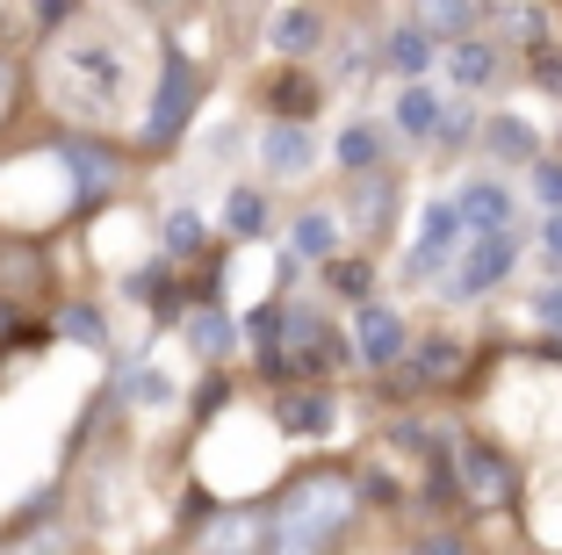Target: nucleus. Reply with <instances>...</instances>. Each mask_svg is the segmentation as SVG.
Instances as JSON below:
<instances>
[{"label":"nucleus","instance_id":"20e7f679","mask_svg":"<svg viewBox=\"0 0 562 555\" xmlns=\"http://www.w3.org/2000/svg\"><path fill=\"white\" fill-rule=\"evenodd\" d=\"M440 469H447V484H454V498H462L469 512H505L519 498V462L491 441H454Z\"/></svg>","mask_w":562,"mask_h":555},{"label":"nucleus","instance_id":"bb28decb","mask_svg":"<svg viewBox=\"0 0 562 555\" xmlns=\"http://www.w3.org/2000/svg\"><path fill=\"white\" fill-rule=\"evenodd\" d=\"M325 281H331L339 296H347V303H368V289H375V267H368L361 253H347V260L331 253V260H325Z\"/></svg>","mask_w":562,"mask_h":555},{"label":"nucleus","instance_id":"dca6fc26","mask_svg":"<svg viewBox=\"0 0 562 555\" xmlns=\"http://www.w3.org/2000/svg\"><path fill=\"white\" fill-rule=\"evenodd\" d=\"M476 145L491 152L497 166H533L541 159V131H533L527 115H491V123L476 131Z\"/></svg>","mask_w":562,"mask_h":555},{"label":"nucleus","instance_id":"a211bd4d","mask_svg":"<svg viewBox=\"0 0 562 555\" xmlns=\"http://www.w3.org/2000/svg\"><path fill=\"white\" fill-rule=\"evenodd\" d=\"M331 166H339V174H361V166H382V123H368V115L339 123V137H331Z\"/></svg>","mask_w":562,"mask_h":555},{"label":"nucleus","instance_id":"f3484780","mask_svg":"<svg viewBox=\"0 0 562 555\" xmlns=\"http://www.w3.org/2000/svg\"><path fill=\"white\" fill-rule=\"evenodd\" d=\"M397 137H412V145H432V123H440V95H432L426 80H397Z\"/></svg>","mask_w":562,"mask_h":555},{"label":"nucleus","instance_id":"7ed1b4c3","mask_svg":"<svg viewBox=\"0 0 562 555\" xmlns=\"http://www.w3.org/2000/svg\"><path fill=\"white\" fill-rule=\"evenodd\" d=\"M519 253H527V238H519V217H513V224L462 231L454 260L440 267V296H447V303H476V296H491L497 281H513Z\"/></svg>","mask_w":562,"mask_h":555},{"label":"nucleus","instance_id":"39448f33","mask_svg":"<svg viewBox=\"0 0 562 555\" xmlns=\"http://www.w3.org/2000/svg\"><path fill=\"white\" fill-rule=\"evenodd\" d=\"M397 210H404V174L390 159L382 166H361V174H339V217L361 245H382L397 231Z\"/></svg>","mask_w":562,"mask_h":555},{"label":"nucleus","instance_id":"4468645a","mask_svg":"<svg viewBox=\"0 0 562 555\" xmlns=\"http://www.w3.org/2000/svg\"><path fill=\"white\" fill-rule=\"evenodd\" d=\"M195 548H238V555L267 548V506H224V512H216V520L195 534Z\"/></svg>","mask_w":562,"mask_h":555},{"label":"nucleus","instance_id":"6e6552de","mask_svg":"<svg viewBox=\"0 0 562 555\" xmlns=\"http://www.w3.org/2000/svg\"><path fill=\"white\" fill-rule=\"evenodd\" d=\"M252 159H260L267 180H303L317 159H325V145H317L311 115H274V123L252 137Z\"/></svg>","mask_w":562,"mask_h":555},{"label":"nucleus","instance_id":"f704fd0d","mask_svg":"<svg viewBox=\"0 0 562 555\" xmlns=\"http://www.w3.org/2000/svg\"><path fill=\"white\" fill-rule=\"evenodd\" d=\"M0 8H8V0H0Z\"/></svg>","mask_w":562,"mask_h":555},{"label":"nucleus","instance_id":"72a5a7b5","mask_svg":"<svg viewBox=\"0 0 562 555\" xmlns=\"http://www.w3.org/2000/svg\"><path fill=\"white\" fill-rule=\"evenodd\" d=\"M533 253H541V260L562 275V210H548V224H541V238H533Z\"/></svg>","mask_w":562,"mask_h":555},{"label":"nucleus","instance_id":"423d86ee","mask_svg":"<svg viewBox=\"0 0 562 555\" xmlns=\"http://www.w3.org/2000/svg\"><path fill=\"white\" fill-rule=\"evenodd\" d=\"M202 109V73L188 51L166 44V66H159V87H151V109H145V152H166V145H181L188 123H195Z\"/></svg>","mask_w":562,"mask_h":555},{"label":"nucleus","instance_id":"412c9836","mask_svg":"<svg viewBox=\"0 0 562 555\" xmlns=\"http://www.w3.org/2000/svg\"><path fill=\"white\" fill-rule=\"evenodd\" d=\"M188 346H195V360H232L238 354V325L216 303H202L195 318H188Z\"/></svg>","mask_w":562,"mask_h":555},{"label":"nucleus","instance_id":"f03ea898","mask_svg":"<svg viewBox=\"0 0 562 555\" xmlns=\"http://www.w3.org/2000/svg\"><path fill=\"white\" fill-rule=\"evenodd\" d=\"M361 520V490L347 469H296L289 484L267 498V548L281 555H317L339 548Z\"/></svg>","mask_w":562,"mask_h":555},{"label":"nucleus","instance_id":"a878e982","mask_svg":"<svg viewBox=\"0 0 562 555\" xmlns=\"http://www.w3.org/2000/svg\"><path fill=\"white\" fill-rule=\"evenodd\" d=\"M454 368H462V340H447V332L418 340V354H412V376H418V382H447Z\"/></svg>","mask_w":562,"mask_h":555},{"label":"nucleus","instance_id":"393cba45","mask_svg":"<svg viewBox=\"0 0 562 555\" xmlns=\"http://www.w3.org/2000/svg\"><path fill=\"white\" fill-rule=\"evenodd\" d=\"M116 382H123V397H137V411H166L181 397V382L159 376V368H116Z\"/></svg>","mask_w":562,"mask_h":555},{"label":"nucleus","instance_id":"0eeeda50","mask_svg":"<svg viewBox=\"0 0 562 555\" xmlns=\"http://www.w3.org/2000/svg\"><path fill=\"white\" fill-rule=\"evenodd\" d=\"M58 166L72 174V210H101L123 188V152L101 131H66L58 137Z\"/></svg>","mask_w":562,"mask_h":555},{"label":"nucleus","instance_id":"6ab92c4d","mask_svg":"<svg viewBox=\"0 0 562 555\" xmlns=\"http://www.w3.org/2000/svg\"><path fill=\"white\" fill-rule=\"evenodd\" d=\"M267 44H274L281 58H311V51L325 44V22H317V8H289V15L267 22Z\"/></svg>","mask_w":562,"mask_h":555},{"label":"nucleus","instance_id":"5701e85b","mask_svg":"<svg viewBox=\"0 0 562 555\" xmlns=\"http://www.w3.org/2000/svg\"><path fill=\"white\" fill-rule=\"evenodd\" d=\"M274 419H281V433H331V397H317V390L274 397Z\"/></svg>","mask_w":562,"mask_h":555},{"label":"nucleus","instance_id":"f257e3e1","mask_svg":"<svg viewBox=\"0 0 562 555\" xmlns=\"http://www.w3.org/2000/svg\"><path fill=\"white\" fill-rule=\"evenodd\" d=\"M44 95H50V109L66 115L72 131H109V123L123 115V95H131V58H123V36L72 30L66 44L50 51Z\"/></svg>","mask_w":562,"mask_h":555},{"label":"nucleus","instance_id":"c9c22d12","mask_svg":"<svg viewBox=\"0 0 562 555\" xmlns=\"http://www.w3.org/2000/svg\"><path fill=\"white\" fill-rule=\"evenodd\" d=\"M159 8H166V0H159Z\"/></svg>","mask_w":562,"mask_h":555},{"label":"nucleus","instance_id":"c756f323","mask_svg":"<svg viewBox=\"0 0 562 555\" xmlns=\"http://www.w3.org/2000/svg\"><path fill=\"white\" fill-rule=\"evenodd\" d=\"M497 30H505V36H519V44H541V36H548V22H541V8H527V0H519V8H497Z\"/></svg>","mask_w":562,"mask_h":555},{"label":"nucleus","instance_id":"4be33fe9","mask_svg":"<svg viewBox=\"0 0 562 555\" xmlns=\"http://www.w3.org/2000/svg\"><path fill=\"white\" fill-rule=\"evenodd\" d=\"M418 22H426L432 36H469V30H483V0H418Z\"/></svg>","mask_w":562,"mask_h":555},{"label":"nucleus","instance_id":"aec40b11","mask_svg":"<svg viewBox=\"0 0 562 555\" xmlns=\"http://www.w3.org/2000/svg\"><path fill=\"white\" fill-rule=\"evenodd\" d=\"M202 245H210V217H202V210L181 202V210L159 217V253H166V260H195Z\"/></svg>","mask_w":562,"mask_h":555},{"label":"nucleus","instance_id":"473e14b6","mask_svg":"<svg viewBox=\"0 0 562 555\" xmlns=\"http://www.w3.org/2000/svg\"><path fill=\"white\" fill-rule=\"evenodd\" d=\"M533 318H541L548 332H562V275L548 281V289H533Z\"/></svg>","mask_w":562,"mask_h":555},{"label":"nucleus","instance_id":"cd10ccee","mask_svg":"<svg viewBox=\"0 0 562 555\" xmlns=\"http://www.w3.org/2000/svg\"><path fill=\"white\" fill-rule=\"evenodd\" d=\"M476 109L469 101H440V123H432V145H447V152H462V145H476Z\"/></svg>","mask_w":562,"mask_h":555},{"label":"nucleus","instance_id":"c85d7f7f","mask_svg":"<svg viewBox=\"0 0 562 555\" xmlns=\"http://www.w3.org/2000/svg\"><path fill=\"white\" fill-rule=\"evenodd\" d=\"M22 101H30V73H22L15 51H0V131H15Z\"/></svg>","mask_w":562,"mask_h":555},{"label":"nucleus","instance_id":"b1692460","mask_svg":"<svg viewBox=\"0 0 562 555\" xmlns=\"http://www.w3.org/2000/svg\"><path fill=\"white\" fill-rule=\"evenodd\" d=\"M224 231H232V238H260L267 231V196L260 188H246V180L224 188Z\"/></svg>","mask_w":562,"mask_h":555},{"label":"nucleus","instance_id":"9b49d317","mask_svg":"<svg viewBox=\"0 0 562 555\" xmlns=\"http://www.w3.org/2000/svg\"><path fill=\"white\" fill-rule=\"evenodd\" d=\"M375 66L390 73V80H426V73L440 66V36H432L426 22L412 15L404 30H390V36L375 44Z\"/></svg>","mask_w":562,"mask_h":555},{"label":"nucleus","instance_id":"7c9ffc66","mask_svg":"<svg viewBox=\"0 0 562 555\" xmlns=\"http://www.w3.org/2000/svg\"><path fill=\"white\" fill-rule=\"evenodd\" d=\"M533 80H541V87H548V95H555V101H562V51H555V44H548V36H541V44H533Z\"/></svg>","mask_w":562,"mask_h":555},{"label":"nucleus","instance_id":"2f4dec72","mask_svg":"<svg viewBox=\"0 0 562 555\" xmlns=\"http://www.w3.org/2000/svg\"><path fill=\"white\" fill-rule=\"evenodd\" d=\"M527 174H533V196H541L548 210H562V159H533Z\"/></svg>","mask_w":562,"mask_h":555},{"label":"nucleus","instance_id":"1a4fd4ad","mask_svg":"<svg viewBox=\"0 0 562 555\" xmlns=\"http://www.w3.org/2000/svg\"><path fill=\"white\" fill-rule=\"evenodd\" d=\"M353 360H368V368H397V360H412V325H404V311H390V303H353Z\"/></svg>","mask_w":562,"mask_h":555},{"label":"nucleus","instance_id":"2eb2a0df","mask_svg":"<svg viewBox=\"0 0 562 555\" xmlns=\"http://www.w3.org/2000/svg\"><path fill=\"white\" fill-rule=\"evenodd\" d=\"M454 210H462V231H483V224H513V188L497 174H476V180H462L454 188Z\"/></svg>","mask_w":562,"mask_h":555},{"label":"nucleus","instance_id":"f8f14e48","mask_svg":"<svg viewBox=\"0 0 562 555\" xmlns=\"http://www.w3.org/2000/svg\"><path fill=\"white\" fill-rule=\"evenodd\" d=\"M497 66H505V51H497V36H483V30H469V36H447V58H440V73L462 95H476V87H491L497 80Z\"/></svg>","mask_w":562,"mask_h":555},{"label":"nucleus","instance_id":"ddd939ff","mask_svg":"<svg viewBox=\"0 0 562 555\" xmlns=\"http://www.w3.org/2000/svg\"><path fill=\"white\" fill-rule=\"evenodd\" d=\"M339 231H347L339 202H311V210H296V224H289V253H296V260H317V267H325L331 253H339Z\"/></svg>","mask_w":562,"mask_h":555},{"label":"nucleus","instance_id":"9d476101","mask_svg":"<svg viewBox=\"0 0 562 555\" xmlns=\"http://www.w3.org/2000/svg\"><path fill=\"white\" fill-rule=\"evenodd\" d=\"M454 245H462V210H454V196H440V202H426V217H418V238H412V253H404V275L440 281V267L454 260Z\"/></svg>","mask_w":562,"mask_h":555}]
</instances>
